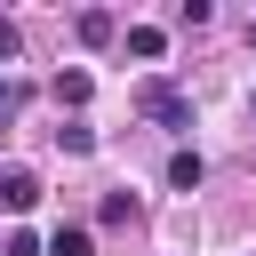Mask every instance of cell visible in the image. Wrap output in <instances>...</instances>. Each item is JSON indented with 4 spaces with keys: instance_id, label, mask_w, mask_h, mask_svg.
Here are the masks:
<instances>
[{
    "instance_id": "cell-1",
    "label": "cell",
    "mask_w": 256,
    "mask_h": 256,
    "mask_svg": "<svg viewBox=\"0 0 256 256\" xmlns=\"http://www.w3.org/2000/svg\"><path fill=\"white\" fill-rule=\"evenodd\" d=\"M136 112H144V120H160L168 136H184V128H192V104H184L168 80H144V88H136Z\"/></svg>"
},
{
    "instance_id": "cell-2",
    "label": "cell",
    "mask_w": 256,
    "mask_h": 256,
    "mask_svg": "<svg viewBox=\"0 0 256 256\" xmlns=\"http://www.w3.org/2000/svg\"><path fill=\"white\" fill-rule=\"evenodd\" d=\"M32 200H40V176H32V168H0V208H8V216H24Z\"/></svg>"
},
{
    "instance_id": "cell-3",
    "label": "cell",
    "mask_w": 256,
    "mask_h": 256,
    "mask_svg": "<svg viewBox=\"0 0 256 256\" xmlns=\"http://www.w3.org/2000/svg\"><path fill=\"white\" fill-rule=\"evenodd\" d=\"M128 56H144V64L168 56V32H160V24H128Z\"/></svg>"
},
{
    "instance_id": "cell-4",
    "label": "cell",
    "mask_w": 256,
    "mask_h": 256,
    "mask_svg": "<svg viewBox=\"0 0 256 256\" xmlns=\"http://www.w3.org/2000/svg\"><path fill=\"white\" fill-rule=\"evenodd\" d=\"M88 96H96V80H88V72H56V104H64V112H80Z\"/></svg>"
},
{
    "instance_id": "cell-5",
    "label": "cell",
    "mask_w": 256,
    "mask_h": 256,
    "mask_svg": "<svg viewBox=\"0 0 256 256\" xmlns=\"http://www.w3.org/2000/svg\"><path fill=\"white\" fill-rule=\"evenodd\" d=\"M200 176H208L200 152H176V160H168V184H176V192H200Z\"/></svg>"
},
{
    "instance_id": "cell-6",
    "label": "cell",
    "mask_w": 256,
    "mask_h": 256,
    "mask_svg": "<svg viewBox=\"0 0 256 256\" xmlns=\"http://www.w3.org/2000/svg\"><path fill=\"white\" fill-rule=\"evenodd\" d=\"M48 256H96V240H88V224H56V240H48Z\"/></svg>"
},
{
    "instance_id": "cell-7",
    "label": "cell",
    "mask_w": 256,
    "mask_h": 256,
    "mask_svg": "<svg viewBox=\"0 0 256 256\" xmlns=\"http://www.w3.org/2000/svg\"><path fill=\"white\" fill-rule=\"evenodd\" d=\"M72 32H80V48H104V40H112V16H104V8H80Z\"/></svg>"
},
{
    "instance_id": "cell-8",
    "label": "cell",
    "mask_w": 256,
    "mask_h": 256,
    "mask_svg": "<svg viewBox=\"0 0 256 256\" xmlns=\"http://www.w3.org/2000/svg\"><path fill=\"white\" fill-rule=\"evenodd\" d=\"M56 136H64V152H72V160H88V152H96V128H80V120H72V128H56Z\"/></svg>"
},
{
    "instance_id": "cell-9",
    "label": "cell",
    "mask_w": 256,
    "mask_h": 256,
    "mask_svg": "<svg viewBox=\"0 0 256 256\" xmlns=\"http://www.w3.org/2000/svg\"><path fill=\"white\" fill-rule=\"evenodd\" d=\"M0 256H48V248H40L32 232H8V240H0Z\"/></svg>"
},
{
    "instance_id": "cell-10",
    "label": "cell",
    "mask_w": 256,
    "mask_h": 256,
    "mask_svg": "<svg viewBox=\"0 0 256 256\" xmlns=\"http://www.w3.org/2000/svg\"><path fill=\"white\" fill-rule=\"evenodd\" d=\"M16 48H24V40H16V24H8V16H0V64H8V56H16Z\"/></svg>"
},
{
    "instance_id": "cell-11",
    "label": "cell",
    "mask_w": 256,
    "mask_h": 256,
    "mask_svg": "<svg viewBox=\"0 0 256 256\" xmlns=\"http://www.w3.org/2000/svg\"><path fill=\"white\" fill-rule=\"evenodd\" d=\"M16 104H24V88H16V80H0V120H8Z\"/></svg>"
}]
</instances>
